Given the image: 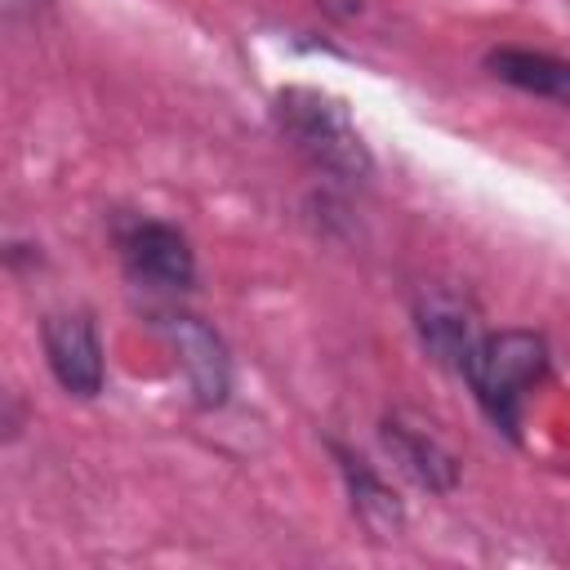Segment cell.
Returning <instances> with one entry per match:
<instances>
[{
	"instance_id": "277c9868",
	"label": "cell",
	"mask_w": 570,
	"mask_h": 570,
	"mask_svg": "<svg viewBox=\"0 0 570 570\" xmlns=\"http://www.w3.org/2000/svg\"><path fill=\"white\" fill-rule=\"evenodd\" d=\"M156 330L174 347L191 401L200 410L227 405V396H232V356H227V343L218 338V330L205 325L191 312H160L156 316Z\"/></svg>"
},
{
	"instance_id": "9c48e42d",
	"label": "cell",
	"mask_w": 570,
	"mask_h": 570,
	"mask_svg": "<svg viewBox=\"0 0 570 570\" xmlns=\"http://www.w3.org/2000/svg\"><path fill=\"white\" fill-rule=\"evenodd\" d=\"M485 71L521 94L570 107V58H557L548 49H525V45H499L485 53Z\"/></svg>"
},
{
	"instance_id": "3957f363",
	"label": "cell",
	"mask_w": 570,
	"mask_h": 570,
	"mask_svg": "<svg viewBox=\"0 0 570 570\" xmlns=\"http://www.w3.org/2000/svg\"><path fill=\"white\" fill-rule=\"evenodd\" d=\"M116 249L129 281L156 294H183L196 285V249L191 240L165 218H125L116 223Z\"/></svg>"
},
{
	"instance_id": "52a82bcc",
	"label": "cell",
	"mask_w": 570,
	"mask_h": 570,
	"mask_svg": "<svg viewBox=\"0 0 570 570\" xmlns=\"http://www.w3.org/2000/svg\"><path fill=\"white\" fill-rule=\"evenodd\" d=\"M379 436H383L392 463H396L419 490H428V494H450V490L459 485V459H454L432 432H423L419 423H405L401 414H387L383 428H379Z\"/></svg>"
},
{
	"instance_id": "6da1fadb",
	"label": "cell",
	"mask_w": 570,
	"mask_h": 570,
	"mask_svg": "<svg viewBox=\"0 0 570 570\" xmlns=\"http://www.w3.org/2000/svg\"><path fill=\"white\" fill-rule=\"evenodd\" d=\"M276 134L325 178L334 183H361L374 174V156L352 120V111L312 85H285L272 98Z\"/></svg>"
},
{
	"instance_id": "8992f818",
	"label": "cell",
	"mask_w": 570,
	"mask_h": 570,
	"mask_svg": "<svg viewBox=\"0 0 570 570\" xmlns=\"http://www.w3.org/2000/svg\"><path fill=\"white\" fill-rule=\"evenodd\" d=\"M414 325H419V338H423V347L432 352V361H441V365L454 370V374H463L472 347H476L481 334H485V330L476 325L472 303H468L463 294H454V289H441V285H432V289L419 294V303H414Z\"/></svg>"
},
{
	"instance_id": "ba28073f",
	"label": "cell",
	"mask_w": 570,
	"mask_h": 570,
	"mask_svg": "<svg viewBox=\"0 0 570 570\" xmlns=\"http://www.w3.org/2000/svg\"><path fill=\"white\" fill-rule=\"evenodd\" d=\"M330 454L343 472V485H347V499H352V512L356 521L365 525L370 539H396L405 530V508L396 499V490L374 472V463H365L356 450L330 441Z\"/></svg>"
},
{
	"instance_id": "7a4b0ae2",
	"label": "cell",
	"mask_w": 570,
	"mask_h": 570,
	"mask_svg": "<svg viewBox=\"0 0 570 570\" xmlns=\"http://www.w3.org/2000/svg\"><path fill=\"white\" fill-rule=\"evenodd\" d=\"M548 338L539 330H490L481 334V343L472 347L463 379L481 405V414L494 423V432H503L508 441H521V414H525V396L548 379Z\"/></svg>"
},
{
	"instance_id": "30bf717a",
	"label": "cell",
	"mask_w": 570,
	"mask_h": 570,
	"mask_svg": "<svg viewBox=\"0 0 570 570\" xmlns=\"http://www.w3.org/2000/svg\"><path fill=\"white\" fill-rule=\"evenodd\" d=\"M31 4H36V0H4V9H9V13H18V9H31Z\"/></svg>"
},
{
	"instance_id": "5b68a950",
	"label": "cell",
	"mask_w": 570,
	"mask_h": 570,
	"mask_svg": "<svg viewBox=\"0 0 570 570\" xmlns=\"http://www.w3.org/2000/svg\"><path fill=\"white\" fill-rule=\"evenodd\" d=\"M40 343H45V361L49 374L58 379V387L67 396L94 401L107 383V361H102V343L98 330L85 312H49L40 321Z\"/></svg>"
}]
</instances>
